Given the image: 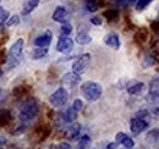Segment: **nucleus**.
<instances>
[{"label": "nucleus", "mask_w": 159, "mask_h": 149, "mask_svg": "<svg viewBox=\"0 0 159 149\" xmlns=\"http://www.w3.org/2000/svg\"><path fill=\"white\" fill-rule=\"evenodd\" d=\"M39 112V104L34 97H27L20 106L19 119L21 122H28L33 120Z\"/></svg>", "instance_id": "obj_1"}, {"label": "nucleus", "mask_w": 159, "mask_h": 149, "mask_svg": "<svg viewBox=\"0 0 159 149\" xmlns=\"http://www.w3.org/2000/svg\"><path fill=\"white\" fill-rule=\"evenodd\" d=\"M81 93L87 102H97L102 97L103 88L98 82L87 81L81 84Z\"/></svg>", "instance_id": "obj_2"}, {"label": "nucleus", "mask_w": 159, "mask_h": 149, "mask_svg": "<svg viewBox=\"0 0 159 149\" xmlns=\"http://www.w3.org/2000/svg\"><path fill=\"white\" fill-rule=\"evenodd\" d=\"M23 48H25L23 38L16 39V42L10 47L9 53H7V57H6V64L10 67H14L15 65H17L20 62L21 57H22V53H23Z\"/></svg>", "instance_id": "obj_3"}, {"label": "nucleus", "mask_w": 159, "mask_h": 149, "mask_svg": "<svg viewBox=\"0 0 159 149\" xmlns=\"http://www.w3.org/2000/svg\"><path fill=\"white\" fill-rule=\"evenodd\" d=\"M67 102H69V92L64 87L58 88L49 97V103L53 108H62L67 104Z\"/></svg>", "instance_id": "obj_4"}, {"label": "nucleus", "mask_w": 159, "mask_h": 149, "mask_svg": "<svg viewBox=\"0 0 159 149\" xmlns=\"http://www.w3.org/2000/svg\"><path fill=\"white\" fill-rule=\"evenodd\" d=\"M76 59H77V60L74 61V64H72V71H74L75 74H77L81 76L82 74H84V72L87 71V69L89 67L92 56H91L89 53H86V54H82V55L77 56Z\"/></svg>", "instance_id": "obj_5"}, {"label": "nucleus", "mask_w": 159, "mask_h": 149, "mask_svg": "<svg viewBox=\"0 0 159 149\" xmlns=\"http://www.w3.org/2000/svg\"><path fill=\"white\" fill-rule=\"evenodd\" d=\"M74 49V39L70 38L69 36L61 34L59 37V40L57 43V50L62 54H70Z\"/></svg>", "instance_id": "obj_6"}, {"label": "nucleus", "mask_w": 159, "mask_h": 149, "mask_svg": "<svg viewBox=\"0 0 159 149\" xmlns=\"http://www.w3.org/2000/svg\"><path fill=\"white\" fill-rule=\"evenodd\" d=\"M80 82H81V76L75 74L74 71L65 74L61 78V83H62L64 88H69V89H74Z\"/></svg>", "instance_id": "obj_7"}, {"label": "nucleus", "mask_w": 159, "mask_h": 149, "mask_svg": "<svg viewBox=\"0 0 159 149\" xmlns=\"http://www.w3.org/2000/svg\"><path fill=\"white\" fill-rule=\"evenodd\" d=\"M147 127H148L147 120L139 119V117H134V119H131V121H130V131H131V133L135 134V136L142 133Z\"/></svg>", "instance_id": "obj_8"}, {"label": "nucleus", "mask_w": 159, "mask_h": 149, "mask_svg": "<svg viewBox=\"0 0 159 149\" xmlns=\"http://www.w3.org/2000/svg\"><path fill=\"white\" fill-rule=\"evenodd\" d=\"M53 39V33L49 29H45L43 33H40L38 37L34 39V45L36 47H43V48H48L52 43Z\"/></svg>", "instance_id": "obj_9"}, {"label": "nucleus", "mask_w": 159, "mask_h": 149, "mask_svg": "<svg viewBox=\"0 0 159 149\" xmlns=\"http://www.w3.org/2000/svg\"><path fill=\"white\" fill-rule=\"evenodd\" d=\"M103 40H104V43H105L108 47H110L111 49H115V50L120 49L121 43H120L119 34H118L116 32H109V33H107V34L104 36V38H103Z\"/></svg>", "instance_id": "obj_10"}, {"label": "nucleus", "mask_w": 159, "mask_h": 149, "mask_svg": "<svg viewBox=\"0 0 159 149\" xmlns=\"http://www.w3.org/2000/svg\"><path fill=\"white\" fill-rule=\"evenodd\" d=\"M52 19H53V21L59 22V23H65V22H67V20H69L67 9H66L65 6H61V5L57 6L55 10H54V12H53V15H52Z\"/></svg>", "instance_id": "obj_11"}, {"label": "nucleus", "mask_w": 159, "mask_h": 149, "mask_svg": "<svg viewBox=\"0 0 159 149\" xmlns=\"http://www.w3.org/2000/svg\"><path fill=\"white\" fill-rule=\"evenodd\" d=\"M80 132H81V125L77 124V122H72L67 127V130L65 131L64 136L69 141H76V139H79Z\"/></svg>", "instance_id": "obj_12"}, {"label": "nucleus", "mask_w": 159, "mask_h": 149, "mask_svg": "<svg viewBox=\"0 0 159 149\" xmlns=\"http://www.w3.org/2000/svg\"><path fill=\"white\" fill-rule=\"evenodd\" d=\"M126 91L130 95H141L144 91V83L143 82H139V81H131L127 87H126Z\"/></svg>", "instance_id": "obj_13"}, {"label": "nucleus", "mask_w": 159, "mask_h": 149, "mask_svg": "<svg viewBox=\"0 0 159 149\" xmlns=\"http://www.w3.org/2000/svg\"><path fill=\"white\" fill-rule=\"evenodd\" d=\"M40 0H23L22 4V15H30L31 12H33V10H36V7L39 5Z\"/></svg>", "instance_id": "obj_14"}, {"label": "nucleus", "mask_w": 159, "mask_h": 149, "mask_svg": "<svg viewBox=\"0 0 159 149\" xmlns=\"http://www.w3.org/2000/svg\"><path fill=\"white\" fill-rule=\"evenodd\" d=\"M49 53V49L48 48H43V47H37L36 49H33L31 52V59L32 60H39V59H43L44 56H47V54Z\"/></svg>", "instance_id": "obj_15"}, {"label": "nucleus", "mask_w": 159, "mask_h": 149, "mask_svg": "<svg viewBox=\"0 0 159 149\" xmlns=\"http://www.w3.org/2000/svg\"><path fill=\"white\" fill-rule=\"evenodd\" d=\"M77 114H79V112H76L72 108H67L66 111L62 114V121L66 122V124H72V122L76 121Z\"/></svg>", "instance_id": "obj_16"}, {"label": "nucleus", "mask_w": 159, "mask_h": 149, "mask_svg": "<svg viewBox=\"0 0 159 149\" xmlns=\"http://www.w3.org/2000/svg\"><path fill=\"white\" fill-rule=\"evenodd\" d=\"M75 42L80 45H87L92 42V37L88 34V32H80L75 37Z\"/></svg>", "instance_id": "obj_17"}, {"label": "nucleus", "mask_w": 159, "mask_h": 149, "mask_svg": "<svg viewBox=\"0 0 159 149\" xmlns=\"http://www.w3.org/2000/svg\"><path fill=\"white\" fill-rule=\"evenodd\" d=\"M12 121V115L9 110H0V127L6 126Z\"/></svg>", "instance_id": "obj_18"}, {"label": "nucleus", "mask_w": 159, "mask_h": 149, "mask_svg": "<svg viewBox=\"0 0 159 149\" xmlns=\"http://www.w3.org/2000/svg\"><path fill=\"white\" fill-rule=\"evenodd\" d=\"M158 138H159V130L158 129H153V130H151L148 133H147V136H146V141L149 143V144H157V142H158Z\"/></svg>", "instance_id": "obj_19"}, {"label": "nucleus", "mask_w": 159, "mask_h": 149, "mask_svg": "<svg viewBox=\"0 0 159 149\" xmlns=\"http://www.w3.org/2000/svg\"><path fill=\"white\" fill-rule=\"evenodd\" d=\"M148 38V32L146 28H141L135 33V42L137 44H143Z\"/></svg>", "instance_id": "obj_20"}, {"label": "nucleus", "mask_w": 159, "mask_h": 149, "mask_svg": "<svg viewBox=\"0 0 159 149\" xmlns=\"http://www.w3.org/2000/svg\"><path fill=\"white\" fill-rule=\"evenodd\" d=\"M28 92H30L28 87H26V86H17V87L14 88L12 94H14L16 98H22V97H26V95L28 94Z\"/></svg>", "instance_id": "obj_21"}, {"label": "nucleus", "mask_w": 159, "mask_h": 149, "mask_svg": "<svg viewBox=\"0 0 159 149\" xmlns=\"http://www.w3.org/2000/svg\"><path fill=\"white\" fill-rule=\"evenodd\" d=\"M103 16L108 20V21L111 22V21H116V20H118L119 12H118V10H115V9H109V10H105V11L103 12Z\"/></svg>", "instance_id": "obj_22"}, {"label": "nucleus", "mask_w": 159, "mask_h": 149, "mask_svg": "<svg viewBox=\"0 0 159 149\" xmlns=\"http://www.w3.org/2000/svg\"><path fill=\"white\" fill-rule=\"evenodd\" d=\"M89 143H91V137L88 134H83L79 139V143H77L76 149H87L88 146H89Z\"/></svg>", "instance_id": "obj_23"}, {"label": "nucleus", "mask_w": 159, "mask_h": 149, "mask_svg": "<svg viewBox=\"0 0 159 149\" xmlns=\"http://www.w3.org/2000/svg\"><path fill=\"white\" fill-rule=\"evenodd\" d=\"M157 61H158V60H157V56L149 54V55H146V57L143 59V61H142V66H143L144 69H147V67H149V66L156 65Z\"/></svg>", "instance_id": "obj_24"}, {"label": "nucleus", "mask_w": 159, "mask_h": 149, "mask_svg": "<svg viewBox=\"0 0 159 149\" xmlns=\"http://www.w3.org/2000/svg\"><path fill=\"white\" fill-rule=\"evenodd\" d=\"M124 148L126 149H132L134 147H135V141L131 138V137H129V136H126L125 138H124V141L120 143Z\"/></svg>", "instance_id": "obj_25"}, {"label": "nucleus", "mask_w": 159, "mask_h": 149, "mask_svg": "<svg viewBox=\"0 0 159 149\" xmlns=\"http://www.w3.org/2000/svg\"><path fill=\"white\" fill-rule=\"evenodd\" d=\"M146 98H147V102L149 104H157L159 98V92H148Z\"/></svg>", "instance_id": "obj_26"}, {"label": "nucleus", "mask_w": 159, "mask_h": 149, "mask_svg": "<svg viewBox=\"0 0 159 149\" xmlns=\"http://www.w3.org/2000/svg\"><path fill=\"white\" fill-rule=\"evenodd\" d=\"M86 7L89 12H96L98 10V4L96 0H87L86 1Z\"/></svg>", "instance_id": "obj_27"}, {"label": "nucleus", "mask_w": 159, "mask_h": 149, "mask_svg": "<svg viewBox=\"0 0 159 149\" xmlns=\"http://www.w3.org/2000/svg\"><path fill=\"white\" fill-rule=\"evenodd\" d=\"M20 16L19 15H14V16H10L9 20L6 21V26L7 27H12V26H17L20 25Z\"/></svg>", "instance_id": "obj_28"}, {"label": "nucleus", "mask_w": 159, "mask_h": 149, "mask_svg": "<svg viewBox=\"0 0 159 149\" xmlns=\"http://www.w3.org/2000/svg\"><path fill=\"white\" fill-rule=\"evenodd\" d=\"M148 92H159V79H158V77H157V76L151 81Z\"/></svg>", "instance_id": "obj_29"}, {"label": "nucleus", "mask_w": 159, "mask_h": 149, "mask_svg": "<svg viewBox=\"0 0 159 149\" xmlns=\"http://www.w3.org/2000/svg\"><path fill=\"white\" fill-rule=\"evenodd\" d=\"M60 29H61V33H62L64 36H69V34L72 32V26H71L70 23L65 22V23H62V25H61Z\"/></svg>", "instance_id": "obj_30"}, {"label": "nucleus", "mask_w": 159, "mask_h": 149, "mask_svg": "<svg viewBox=\"0 0 159 149\" xmlns=\"http://www.w3.org/2000/svg\"><path fill=\"white\" fill-rule=\"evenodd\" d=\"M152 1H153V0H139V1H137V5H136V10H137V11L144 10Z\"/></svg>", "instance_id": "obj_31"}, {"label": "nucleus", "mask_w": 159, "mask_h": 149, "mask_svg": "<svg viewBox=\"0 0 159 149\" xmlns=\"http://www.w3.org/2000/svg\"><path fill=\"white\" fill-rule=\"evenodd\" d=\"M76 112H80L83 109V102L81 99H75L74 103H72V106H71Z\"/></svg>", "instance_id": "obj_32"}, {"label": "nucleus", "mask_w": 159, "mask_h": 149, "mask_svg": "<svg viewBox=\"0 0 159 149\" xmlns=\"http://www.w3.org/2000/svg\"><path fill=\"white\" fill-rule=\"evenodd\" d=\"M9 17H10L9 11L5 10V9H0V25L5 23V22L9 20Z\"/></svg>", "instance_id": "obj_33"}, {"label": "nucleus", "mask_w": 159, "mask_h": 149, "mask_svg": "<svg viewBox=\"0 0 159 149\" xmlns=\"http://www.w3.org/2000/svg\"><path fill=\"white\" fill-rule=\"evenodd\" d=\"M149 111L147 110V109H141L139 111L136 112V117H139V119H143V120H146L147 117H149Z\"/></svg>", "instance_id": "obj_34"}, {"label": "nucleus", "mask_w": 159, "mask_h": 149, "mask_svg": "<svg viewBox=\"0 0 159 149\" xmlns=\"http://www.w3.org/2000/svg\"><path fill=\"white\" fill-rule=\"evenodd\" d=\"M26 129H27L26 125H25V124H21L20 126H17V127H15L14 130L10 131V133H11V134H20V133H22V132H25Z\"/></svg>", "instance_id": "obj_35"}, {"label": "nucleus", "mask_w": 159, "mask_h": 149, "mask_svg": "<svg viewBox=\"0 0 159 149\" xmlns=\"http://www.w3.org/2000/svg\"><path fill=\"white\" fill-rule=\"evenodd\" d=\"M126 136H127V134H126L125 132H118L116 136H115V142H118V143L120 144V143L124 141V138H125Z\"/></svg>", "instance_id": "obj_36"}, {"label": "nucleus", "mask_w": 159, "mask_h": 149, "mask_svg": "<svg viewBox=\"0 0 159 149\" xmlns=\"http://www.w3.org/2000/svg\"><path fill=\"white\" fill-rule=\"evenodd\" d=\"M102 22H103L102 19L98 17V16H96V17H92V19H91V23H92V25H94V26H100V25H102Z\"/></svg>", "instance_id": "obj_37"}, {"label": "nucleus", "mask_w": 159, "mask_h": 149, "mask_svg": "<svg viewBox=\"0 0 159 149\" xmlns=\"http://www.w3.org/2000/svg\"><path fill=\"white\" fill-rule=\"evenodd\" d=\"M118 147H119L118 142H110L107 144V149H118Z\"/></svg>", "instance_id": "obj_38"}, {"label": "nucleus", "mask_w": 159, "mask_h": 149, "mask_svg": "<svg viewBox=\"0 0 159 149\" xmlns=\"http://www.w3.org/2000/svg\"><path fill=\"white\" fill-rule=\"evenodd\" d=\"M59 149H71V146L67 143V142H61L59 146H58Z\"/></svg>", "instance_id": "obj_39"}, {"label": "nucleus", "mask_w": 159, "mask_h": 149, "mask_svg": "<svg viewBox=\"0 0 159 149\" xmlns=\"http://www.w3.org/2000/svg\"><path fill=\"white\" fill-rule=\"evenodd\" d=\"M152 28H154V32H156V33L158 32V21H157V20L154 21V23H152Z\"/></svg>", "instance_id": "obj_40"}, {"label": "nucleus", "mask_w": 159, "mask_h": 149, "mask_svg": "<svg viewBox=\"0 0 159 149\" xmlns=\"http://www.w3.org/2000/svg\"><path fill=\"white\" fill-rule=\"evenodd\" d=\"M5 144H6V138L2 137V136H0V147H2Z\"/></svg>", "instance_id": "obj_41"}, {"label": "nucleus", "mask_w": 159, "mask_h": 149, "mask_svg": "<svg viewBox=\"0 0 159 149\" xmlns=\"http://www.w3.org/2000/svg\"><path fill=\"white\" fill-rule=\"evenodd\" d=\"M49 149H59V148H58V146H54V144H52Z\"/></svg>", "instance_id": "obj_42"}, {"label": "nucleus", "mask_w": 159, "mask_h": 149, "mask_svg": "<svg viewBox=\"0 0 159 149\" xmlns=\"http://www.w3.org/2000/svg\"><path fill=\"white\" fill-rule=\"evenodd\" d=\"M2 29H4V27H2V25H0V33L2 32Z\"/></svg>", "instance_id": "obj_43"}, {"label": "nucleus", "mask_w": 159, "mask_h": 149, "mask_svg": "<svg viewBox=\"0 0 159 149\" xmlns=\"http://www.w3.org/2000/svg\"><path fill=\"white\" fill-rule=\"evenodd\" d=\"M115 1H122V0H115Z\"/></svg>", "instance_id": "obj_44"}]
</instances>
